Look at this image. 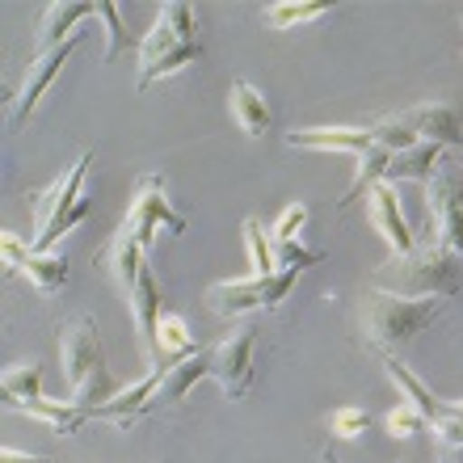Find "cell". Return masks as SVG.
Segmentation results:
<instances>
[{"mask_svg":"<svg viewBox=\"0 0 463 463\" xmlns=\"http://www.w3.org/2000/svg\"><path fill=\"white\" fill-rule=\"evenodd\" d=\"M85 17H98V5H85V0H55V5H47L34 30V55L63 47L76 34V22H85Z\"/></svg>","mask_w":463,"mask_h":463,"instance_id":"2e32d148","label":"cell"},{"mask_svg":"<svg viewBox=\"0 0 463 463\" xmlns=\"http://www.w3.org/2000/svg\"><path fill=\"white\" fill-rule=\"evenodd\" d=\"M0 392H5V409L25 404V401H43V363L25 358V363L9 366L5 379H0Z\"/></svg>","mask_w":463,"mask_h":463,"instance_id":"603a6c76","label":"cell"},{"mask_svg":"<svg viewBox=\"0 0 463 463\" xmlns=\"http://www.w3.org/2000/svg\"><path fill=\"white\" fill-rule=\"evenodd\" d=\"M383 371H388L392 383L409 396V404H417V413L430 421V434L439 439V447H459L463 442V404L439 401V396H434L404 363H396V358H383Z\"/></svg>","mask_w":463,"mask_h":463,"instance_id":"ba28073f","label":"cell"},{"mask_svg":"<svg viewBox=\"0 0 463 463\" xmlns=\"http://www.w3.org/2000/svg\"><path fill=\"white\" fill-rule=\"evenodd\" d=\"M89 165H93V152L76 156L72 169L63 173L51 190H43V194H38V215H34V228L38 232H34V241H30V249H34V253H51L63 232H72L76 223L85 220V215H93V203L80 194Z\"/></svg>","mask_w":463,"mask_h":463,"instance_id":"277c9868","label":"cell"},{"mask_svg":"<svg viewBox=\"0 0 463 463\" xmlns=\"http://www.w3.org/2000/svg\"><path fill=\"white\" fill-rule=\"evenodd\" d=\"M366 426H371V417H366L363 409H354V404L333 409V413H329V430L337 434V439H363Z\"/></svg>","mask_w":463,"mask_h":463,"instance_id":"f546056e","label":"cell"},{"mask_svg":"<svg viewBox=\"0 0 463 463\" xmlns=\"http://www.w3.org/2000/svg\"><path fill=\"white\" fill-rule=\"evenodd\" d=\"M194 60H203V43H185V47L173 51L169 60H160V63H156L152 80H160V76H173V72H182V68H190ZM152 80H147V85H152Z\"/></svg>","mask_w":463,"mask_h":463,"instance_id":"1f68e13d","label":"cell"},{"mask_svg":"<svg viewBox=\"0 0 463 463\" xmlns=\"http://www.w3.org/2000/svg\"><path fill=\"white\" fill-rule=\"evenodd\" d=\"M392 156H396V152H392L388 144H375L371 152H363V156H358V169H354L350 190H345V194L337 198V207L345 211V207H354L358 198H371V190H375V185L383 182V173H388Z\"/></svg>","mask_w":463,"mask_h":463,"instance_id":"44dd1931","label":"cell"},{"mask_svg":"<svg viewBox=\"0 0 463 463\" xmlns=\"http://www.w3.org/2000/svg\"><path fill=\"white\" fill-rule=\"evenodd\" d=\"M0 249H5V269H9V274H25L38 295H55L63 282H68V261H63L60 253H34V249L22 244L13 232H5Z\"/></svg>","mask_w":463,"mask_h":463,"instance_id":"8fae6325","label":"cell"},{"mask_svg":"<svg viewBox=\"0 0 463 463\" xmlns=\"http://www.w3.org/2000/svg\"><path fill=\"white\" fill-rule=\"evenodd\" d=\"M371 287L401 299H447L463 287V261L439 236H426L421 244H413V253L383 261L371 274Z\"/></svg>","mask_w":463,"mask_h":463,"instance_id":"6da1fadb","label":"cell"},{"mask_svg":"<svg viewBox=\"0 0 463 463\" xmlns=\"http://www.w3.org/2000/svg\"><path fill=\"white\" fill-rule=\"evenodd\" d=\"M85 43V30H76L63 47H55V51H47V55H34V60L25 63V76H22V89L13 93V101H9V118H5V127H9V135H17L25 127V118L34 114V106H38V98L51 89V80L60 76V68L68 63V55H76V47Z\"/></svg>","mask_w":463,"mask_h":463,"instance_id":"9c48e42d","label":"cell"},{"mask_svg":"<svg viewBox=\"0 0 463 463\" xmlns=\"http://www.w3.org/2000/svg\"><path fill=\"white\" fill-rule=\"evenodd\" d=\"M0 463H51L47 455H22V451H0Z\"/></svg>","mask_w":463,"mask_h":463,"instance_id":"d6a6232c","label":"cell"},{"mask_svg":"<svg viewBox=\"0 0 463 463\" xmlns=\"http://www.w3.org/2000/svg\"><path fill=\"white\" fill-rule=\"evenodd\" d=\"M426 211L434 220V236L447 249H455L463 261V165L442 156L434 177L426 182Z\"/></svg>","mask_w":463,"mask_h":463,"instance_id":"52a82bcc","label":"cell"},{"mask_svg":"<svg viewBox=\"0 0 463 463\" xmlns=\"http://www.w3.org/2000/svg\"><path fill=\"white\" fill-rule=\"evenodd\" d=\"M127 307H131L135 329H139L147 371H160V282L152 261H144V269H139V282H135V295L127 299Z\"/></svg>","mask_w":463,"mask_h":463,"instance_id":"7c38bea8","label":"cell"},{"mask_svg":"<svg viewBox=\"0 0 463 463\" xmlns=\"http://www.w3.org/2000/svg\"><path fill=\"white\" fill-rule=\"evenodd\" d=\"M253 345H257V325H241V329L223 337L211 350V379L220 383L228 401H244L253 388Z\"/></svg>","mask_w":463,"mask_h":463,"instance_id":"30bf717a","label":"cell"},{"mask_svg":"<svg viewBox=\"0 0 463 463\" xmlns=\"http://www.w3.org/2000/svg\"><path fill=\"white\" fill-rule=\"evenodd\" d=\"M304 223H307V207H304V203L287 207L279 220H274V228H269V249H279V244H299Z\"/></svg>","mask_w":463,"mask_h":463,"instance_id":"83f0119b","label":"cell"},{"mask_svg":"<svg viewBox=\"0 0 463 463\" xmlns=\"http://www.w3.org/2000/svg\"><path fill=\"white\" fill-rule=\"evenodd\" d=\"M320 463H337V455H333V451H325V455H320Z\"/></svg>","mask_w":463,"mask_h":463,"instance_id":"e575fe53","label":"cell"},{"mask_svg":"<svg viewBox=\"0 0 463 463\" xmlns=\"http://www.w3.org/2000/svg\"><path fill=\"white\" fill-rule=\"evenodd\" d=\"M228 106H232L236 127H241L249 139H261V135L269 131V106H266V98H261V89H253L249 80H232Z\"/></svg>","mask_w":463,"mask_h":463,"instance_id":"d6986e66","label":"cell"},{"mask_svg":"<svg viewBox=\"0 0 463 463\" xmlns=\"http://www.w3.org/2000/svg\"><path fill=\"white\" fill-rule=\"evenodd\" d=\"M304 269H279L269 279H236V282H215L207 291V304L215 317L223 320H236V317H249V312H274V307L295 291Z\"/></svg>","mask_w":463,"mask_h":463,"instance_id":"8992f818","label":"cell"},{"mask_svg":"<svg viewBox=\"0 0 463 463\" xmlns=\"http://www.w3.org/2000/svg\"><path fill=\"white\" fill-rule=\"evenodd\" d=\"M287 144L312 147V152H350V156H363V152H371L383 139H379L375 127H312V131H291Z\"/></svg>","mask_w":463,"mask_h":463,"instance_id":"9a60e30c","label":"cell"},{"mask_svg":"<svg viewBox=\"0 0 463 463\" xmlns=\"http://www.w3.org/2000/svg\"><path fill=\"white\" fill-rule=\"evenodd\" d=\"M383 426H388V434H392V439H413L417 430L426 426V417L417 413V404H409V401H404V404H396V409H392V413L383 417Z\"/></svg>","mask_w":463,"mask_h":463,"instance_id":"f1b7e54d","label":"cell"},{"mask_svg":"<svg viewBox=\"0 0 463 463\" xmlns=\"http://www.w3.org/2000/svg\"><path fill=\"white\" fill-rule=\"evenodd\" d=\"M156 228H169V236H182L185 220L169 207V198H165V177H160V173H147V177L135 182V198H131V207H127V215H122L114 236H122V241L139 244L144 253H152Z\"/></svg>","mask_w":463,"mask_h":463,"instance_id":"5b68a950","label":"cell"},{"mask_svg":"<svg viewBox=\"0 0 463 463\" xmlns=\"http://www.w3.org/2000/svg\"><path fill=\"white\" fill-rule=\"evenodd\" d=\"M156 22H165L173 34L182 38V43H198V22H194V9L182 5V0H169V5H160Z\"/></svg>","mask_w":463,"mask_h":463,"instance_id":"4316f807","label":"cell"},{"mask_svg":"<svg viewBox=\"0 0 463 463\" xmlns=\"http://www.w3.org/2000/svg\"><path fill=\"white\" fill-rule=\"evenodd\" d=\"M98 17L106 22V63L110 60H118L122 55V47H127V30H122V22H118V9H114L110 0H98Z\"/></svg>","mask_w":463,"mask_h":463,"instance_id":"4dcf8cb0","label":"cell"},{"mask_svg":"<svg viewBox=\"0 0 463 463\" xmlns=\"http://www.w3.org/2000/svg\"><path fill=\"white\" fill-rule=\"evenodd\" d=\"M401 122L413 131L417 144H439V147H463V122L447 101H430V106H413L404 110Z\"/></svg>","mask_w":463,"mask_h":463,"instance_id":"4fadbf2b","label":"cell"},{"mask_svg":"<svg viewBox=\"0 0 463 463\" xmlns=\"http://www.w3.org/2000/svg\"><path fill=\"white\" fill-rule=\"evenodd\" d=\"M194 350V333H190V325H185L182 317H160V371H169V358H190Z\"/></svg>","mask_w":463,"mask_h":463,"instance_id":"cb8c5ba5","label":"cell"},{"mask_svg":"<svg viewBox=\"0 0 463 463\" xmlns=\"http://www.w3.org/2000/svg\"><path fill=\"white\" fill-rule=\"evenodd\" d=\"M198 379H211V350L190 354V358H182V363H173L169 371H165V379H160L156 396L147 401V417L177 409V404L190 396V388H194Z\"/></svg>","mask_w":463,"mask_h":463,"instance_id":"5bb4252c","label":"cell"},{"mask_svg":"<svg viewBox=\"0 0 463 463\" xmlns=\"http://www.w3.org/2000/svg\"><path fill=\"white\" fill-rule=\"evenodd\" d=\"M371 223L379 228V236L392 244V257H404L413 253V232H409V223H404V211H401V198H396V190H392L388 182H379L375 190H371Z\"/></svg>","mask_w":463,"mask_h":463,"instance_id":"ac0fdd59","label":"cell"},{"mask_svg":"<svg viewBox=\"0 0 463 463\" xmlns=\"http://www.w3.org/2000/svg\"><path fill=\"white\" fill-rule=\"evenodd\" d=\"M160 379H165V371H147L139 383H131V388H122L114 401L98 404V409H89V421H114L118 430H131L139 417H147V401L156 396Z\"/></svg>","mask_w":463,"mask_h":463,"instance_id":"e0dca14e","label":"cell"},{"mask_svg":"<svg viewBox=\"0 0 463 463\" xmlns=\"http://www.w3.org/2000/svg\"><path fill=\"white\" fill-rule=\"evenodd\" d=\"M13 413H25L34 417V421H47L55 434H76V430H85L89 421V409H80V404H55V401H25V404H13Z\"/></svg>","mask_w":463,"mask_h":463,"instance_id":"7402d4cb","label":"cell"},{"mask_svg":"<svg viewBox=\"0 0 463 463\" xmlns=\"http://www.w3.org/2000/svg\"><path fill=\"white\" fill-rule=\"evenodd\" d=\"M320 13H329V5H320V0H287V5H266V22L274 30H291V25L312 22Z\"/></svg>","mask_w":463,"mask_h":463,"instance_id":"484cf974","label":"cell"},{"mask_svg":"<svg viewBox=\"0 0 463 463\" xmlns=\"http://www.w3.org/2000/svg\"><path fill=\"white\" fill-rule=\"evenodd\" d=\"M442 156H447V147H439V144L404 147V152H396V156H392L388 173H383V182H388V185L392 182H430Z\"/></svg>","mask_w":463,"mask_h":463,"instance_id":"ffe728a7","label":"cell"},{"mask_svg":"<svg viewBox=\"0 0 463 463\" xmlns=\"http://www.w3.org/2000/svg\"><path fill=\"white\" fill-rule=\"evenodd\" d=\"M244 249H249L253 279H269V274H279V266H274V249H269V236L261 232V223L257 220H244Z\"/></svg>","mask_w":463,"mask_h":463,"instance_id":"d4e9b609","label":"cell"},{"mask_svg":"<svg viewBox=\"0 0 463 463\" xmlns=\"http://www.w3.org/2000/svg\"><path fill=\"white\" fill-rule=\"evenodd\" d=\"M439 463H463V442L459 447H439Z\"/></svg>","mask_w":463,"mask_h":463,"instance_id":"836d02e7","label":"cell"},{"mask_svg":"<svg viewBox=\"0 0 463 463\" xmlns=\"http://www.w3.org/2000/svg\"><path fill=\"white\" fill-rule=\"evenodd\" d=\"M60 358L63 375L72 383V404L80 409H98V404L114 401L118 388L106 366V350H101V333L93 317H76L60 329Z\"/></svg>","mask_w":463,"mask_h":463,"instance_id":"3957f363","label":"cell"},{"mask_svg":"<svg viewBox=\"0 0 463 463\" xmlns=\"http://www.w3.org/2000/svg\"><path fill=\"white\" fill-rule=\"evenodd\" d=\"M447 312V299H401V295L366 287L358 304V337L379 358H396L404 345H413L434 320Z\"/></svg>","mask_w":463,"mask_h":463,"instance_id":"7a4b0ae2","label":"cell"}]
</instances>
